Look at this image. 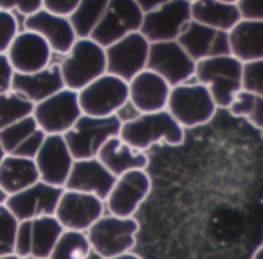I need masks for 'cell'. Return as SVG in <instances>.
Segmentation results:
<instances>
[{"mask_svg":"<svg viewBox=\"0 0 263 259\" xmlns=\"http://www.w3.org/2000/svg\"><path fill=\"white\" fill-rule=\"evenodd\" d=\"M119 137L132 148L146 151L159 143L180 146L184 143V128L173 119L168 110H161L152 113H137L123 121Z\"/></svg>","mask_w":263,"mask_h":259,"instance_id":"obj_1","label":"cell"},{"mask_svg":"<svg viewBox=\"0 0 263 259\" xmlns=\"http://www.w3.org/2000/svg\"><path fill=\"white\" fill-rule=\"evenodd\" d=\"M195 77L209 88L218 108H229L238 92L243 90V63L233 54L197 62Z\"/></svg>","mask_w":263,"mask_h":259,"instance_id":"obj_2","label":"cell"},{"mask_svg":"<svg viewBox=\"0 0 263 259\" xmlns=\"http://www.w3.org/2000/svg\"><path fill=\"white\" fill-rule=\"evenodd\" d=\"M60 72L65 88L80 92L106 72L105 49L92 38H78L60 63Z\"/></svg>","mask_w":263,"mask_h":259,"instance_id":"obj_3","label":"cell"},{"mask_svg":"<svg viewBox=\"0 0 263 259\" xmlns=\"http://www.w3.org/2000/svg\"><path fill=\"white\" fill-rule=\"evenodd\" d=\"M87 237L94 254L101 259L132 252L137 243L139 222L134 218H123L105 212L90 229L87 230Z\"/></svg>","mask_w":263,"mask_h":259,"instance_id":"obj_4","label":"cell"},{"mask_svg":"<svg viewBox=\"0 0 263 259\" xmlns=\"http://www.w3.org/2000/svg\"><path fill=\"white\" fill-rule=\"evenodd\" d=\"M216 103L208 87L195 81L172 87L166 110L186 130L209 123L216 113Z\"/></svg>","mask_w":263,"mask_h":259,"instance_id":"obj_5","label":"cell"},{"mask_svg":"<svg viewBox=\"0 0 263 259\" xmlns=\"http://www.w3.org/2000/svg\"><path fill=\"white\" fill-rule=\"evenodd\" d=\"M123 121L117 115L90 117L81 115L72 128L63 135L74 161L98 157L101 146L112 137L119 135Z\"/></svg>","mask_w":263,"mask_h":259,"instance_id":"obj_6","label":"cell"},{"mask_svg":"<svg viewBox=\"0 0 263 259\" xmlns=\"http://www.w3.org/2000/svg\"><path fill=\"white\" fill-rule=\"evenodd\" d=\"M78 101L83 115H119L121 110L128 105V81L105 72L78 92Z\"/></svg>","mask_w":263,"mask_h":259,"instance_id":"obj_7","label":"cell"},{"mask_svg":"<svg viewBox=\"0 0 263 259\" xmlns=\"http://www.w3.org/2000/svg\"><path fill=\"white\" fill-rule=\"evenodd\" d=\"M143 18L144 13L136 0H110L101 20L92 29L88 38L106 49L121 38L141 31Z\"/></svg>","mask_w":263,"mask_h":259,"instance_id":"obj_8","label":"cell"},{"mask_svg":"<svg viewBox=\"0 0 263 259\" xmlns=\"http://www.w3.org/2000/svg\"><path fill=\"white\" fill-rule=\"evenodd\" d=\"M81 115L78 92L70 88H62L33 108L34 121L45 135H65Z\"/></svg>","mask_w":263,"mask_h":259,"instance_id":"obj_9","label":"cell"},{"mask_svg":"<svg viewBox=\"0 0 263 259\" xmlns=\"http://www.w3.org/2000/svg\"><path fill=\"white\" fill-rule=\"evenodd\" d=\"M191 22V2L187 0H170L157 9L144 13L141 34L150 44L157 42H175Z\"/></svg>","mask_w":263,"mask_h":259,"instance_id":"obj_10","label":"cell"},{"mask_svg":"<svg viewBox=\"0 0 263 259\" xmlns=\"http://www.w3.org/2000/svg\"><path fill=\"white\" fill-rule=\"evenodd\" d=\"M63 230L65 229L56 220V216H40V218L20 222L18 232H16L15 254L20 259H49Z\"/></svg>","mask_w":263,"mask_h":259,"instance_id":"obj_11","label":"cell"},{"mask_svg":"<svg viewBox=\"0 0 263 259\" xmlns=\"http://www.w3.org/2000/svg\"><path fill=\"white\" fill-rule=\"evenodd\" d=\"M152 178L146 169H134L117 176L105 198V209L114 216L134 218L143 202L150 196Z\"/></svg>","mask_w":263,"mask_h":259,"instance_id":"obj_12","label":"cell"},{"mask_svg":"<svg viewBox=\"0 0 263 259\" xmlns=\"http://www.w3.org/2000/svg\"><path fill=\"white\" fill-rule=\"evenodd\" d=\"M148 70L159 74L162 79L168 81L170 87L190 83L195 77L197 62L184 51L179 42H157L150 44L148 54Z\"/></svg>","mask_w":263,"mask_h":259,"instance_id":"obj_13","label":"cell"},{"mask_svg":"<svg viewBox=\"0 0 263 259\" xmlns=\"http://www.w3.org/2000/svg\"><path fill=\"white\" fill-rule=\"evenodd\" d=\"M105 54L106 72L130 81L148 67L150 42L141 34V31H137L106 47Z\"/></svg>","mask_w":263,"mask_h":259,"instance_id":"obj_14","label":"cell"},{"mask_svg":"<svg viewBox=\"0 0 263 259\" xmlns=\"http://www.w3.org/2000/svg\"><path fill=\"white\" fill-rule=\"evenodd\" d=\"M105 214V200L88 193L63 189L56 207V220L65 230L87 232Z\"/></svg>","mask_w":263,"mask_h":259,"instance_id":"obj_15","label":"cell"},{"mask_svg":"<svg viewBox=\"0 0 263 259\" xmlns=\"http://www.w3.org/2000/svg\"><path fill=\"white\" fill-rule=\"evenodd\" d=\"M62 193L63 187H56L38 180L27 189L8 196L6 207L13 212L18 222L40 218V216H54Z\"/></svg>","mask_w":263,"mask_h":259,"instance_id":"obj_16","label":"cell"},{"mask_svg":"<svg viewBox=\"0 0 263 259\" xmlns=\"http://www.w3.org/2000/svg\"><path fill=\"white\" fill-rule=\"evenodd\" d=\"M34 164L38 168L42 182L56 187H65V182L74 164V157L63 135H45L44 143L34 157Z\"/></svg>","mask_w":263,"mask_h":259,"instance_id":"obj_17","label":"cell"},{"mask_svg":"<svg viewBox=\"0 0 263 259\" xmlns=\"http://www.w3.org/2000/svg\"><path fill=\"white\" fill-rule=\"evenodd\" d=\"M6 56L15 72L33 74L51 65L52 51L40 34L24 29L15 36Z\"/></svg>","mask_w":263,"mask_h":259,"instance_id":"obj_18","label":"cell"},{"mask_svg":"<svg viewBox=\"0 0 263 259\" xmlns=\"http://www.w3.org/2000/svg\"><path fill=\"white\" fill-rule=\"evenodd\" d=\"M172 87L159 74L144 69L128 81V103L137 113H152L166 110Z\"/></svg>","mask_w":263,"mask_h":259,"instance_id":"obj_19","label":"cell"},{"mask_svg":"<svg viewBox=\"0 0 263 259\" xmlns=\"http://www.w3.org/2000/svg\"><path fill=\"white\" fill-rule=\"evenodd\" d=\"M26 29L40 34L51 47L52 54L65 56L76 44L78 36L70 24L69 16L52 15V13L40 9L34 15L26 16Z\"/></svg>","mask_w":263,"mask_h":259,"instance_id":"obj_20","label":"cell"},{"mask_svg":"<svg viewBox=\"0 0 263 259\" xmlns=\"http://www.w3.org/2000/svg\"><path fill=\"white\" fill-rule=\"evenodd\" d=\"M177 42L182 45L184 51L195 62L215 58V56H222V54H231L227 33L213 29V27L208 26H202V24L195 22V20H191L187 24L186 29L182 31V34H180Z\"/></svg>","mask_w":263,"mask_h":259,"instance_id":"obj_21","label":"cell"},{"mask_svg":"<svg viewBox=\"0 0 263 259\" xmlns=\"http://www.w3.org/2000/svg\"><path fill=\"white\" fill-rule=\"evenodd\" d=\"M114 182H116V176L101 164L98 157L81 158V161H74L63 189L88 193L105 200L112 191Z\"/></svg>","mask_w":263,"mask_h":259,"instance_id":"obj_22","label":"cell"},{"mask_svg":"<svg viewBox=\"0 0 263 259\" xmlns=\"http://www.w3.org/2000/svg\"><path fill=\"white\" fill-rule=\"evenodd\" d=\"M44 139L45 133L40 130L33 115L24 117L11 126L0 130V144L9 157L34 158Z\"/></svg>","mask_w":263,"mask_h":259,"instance_id":"obj_23","label":"cell"},{"mask_svg":"<svg viewBox=\"0 0 263 259\" xmlns=\"http://www.w3.org/2000/svg\"><path fill=\"white\" fill-rule=\"evenodd\" d=\"M62 88H65V85H63V77L60 72V65L51 63L47 69L33 74H13L11 92L22 95L33 105H38L44 99L51 97Z\"/></svg>","mask_w":263,"mask_h":259,"instance_id":"obj_24","label":"cell"},{"mask_svg":"<svg viewBox=\"0 0 263 259\" xmlns=\"http://www.w3.org/2000/svg\"><path fill=\"white\" fill-rule=\"evenodd\" d=\"M98 158L116 178L128 171H134V169L148 168L146 153L132 148L119 135L112 137V139H108L103 144L98 153Z\"/></svg>","mask_w":263,"mask_h":259,"instance_id":"obj_25","label":"cell"},{"mask_svg":"<svg viewBox=\"0 0 263 259\" xmlns=\"http://www.w3.org/2000/svg\"><path fill=\"white\" fill-rule=\"evenodd\" d=\"M229 36L231 54L241 63H251L263 59V22L261 20L241 18L233 29L227 33Z\"/></svg>","mask_w":263,"mask_h":259,"instance_id":"obj_26","label":"cell"},{"mask_svg":"<svg viewBox=\"0 0 263 259\" xmlns=\"http://www.w3.org/2000/svg\"><path fill=\"white\" fill-rule=\"evenodd\" d=\"M191 20L229 33L241 20V15L236 4H229L222 0H195L191 2Z\"/></svg>","mask_w":263,"mask_h":259,"instance_id":"obj_27","label":"cell"},{"mask_svg":"<svg viewBox=\"0 0 263 259\" xmlns=\"http://www.w3.org/2000/svg\"><path fill=\"white\" fill-rule=\"evenodd\" d=\"M40 180L34 158L9 157L6 155L0 162V187L8 196L27 189Z\"/></svg>","mask_w":263,"mask_h":259,"instance_id":"obj_28","label":"cell"},{"mask_svg":"<svg viewBox=\"0 0 263 259\" xmlns=\"http://www.w3.org/2000/svg\"><path fill=\"white\" fill-rule=\"evenodd\" d=\"M110 0H80L78 8L69 16L78 38H88L98 22L101 20Z\"/></svg>","mask_w":263,"mask_h":259,"instance_id":"obj_29","label":"cell"},{"mask_svg":"<svg viewBox=\"0 0 263 259\" xmlns=\"http://www.w3.org/2000/svg\"><path fill=\"white\" fill-rule=\"evenodd\" d=\"M92 248L85 232L63 230L49 259H90Z\"/></svg>","mask_w":263,"mask_h":259,"instance_id":"obj_30","label":"cell"},{"mask_svg":"<svg viewBox=\"0 0 263 259\" xmlns=\"http://www.w3.org/2000/svg\"><path fill=\"white\" fill-rule=\"evenodd\" d=\"M231 113L241 119H247L252 126L258 128V132L263 137V97L261 95L251 94L247 90H241L233 99L229 108Z\"/></svg>","mask_w":263,"mask_h":259,"instance_id":"obj_31","label":"cell"},{"mask_svg":"<svg viewBox=\"0 0 263 259\" xmlns=\"http://www.w3.org/2000/svg\"><path fill=\"white\" fill-rule=\"evenodd\" d=\"M33 103H29L15 92L9 90L6 94H0V130L11 126L13 123L24 119V117L33 115Z\"/></svg>","mask_w":263,"mask_h":259,"instance_id":"obj_32","label":"cell"},{"mask_svg":"<svg viewBox=\"0 0 263 259\" xmlns=\"http://www.w3.org/2000/svg\"><path fill=\"white\" fill-rule=\"evenodd\" d=\"M18 223L20 222L13 216V212L6 207V204L0 205V257H2V255L15 254Z\"/></svg>","mask_w":263,"mask_h":259,"instance_id":"obj_33","label":"cell"},{"mask_svg":"<svg viewBox=\"0 0 263 259\" xmlns=\"http://www.w3.org/2000/svg\"><path fill=\"white\" fill-rule=\"evenodd\" d=\"M20 33L18 20L11 11L0 9V54H6L11 47L15 36Z\"/></svg>","mask_w":263,"mask_h":259,"instance_id":"obj_34","label":"cell"},{"mask_svg":"<svg viewBox=\"0 0 263 259\" xmlns=\"http://www.w3.org/2000/svg\"><path fill=\"white\" fill-rule=\"evenodd\" d=\"M243 90L263 97V59L243 63Z\"/></svg>","mask_w":263,"mask_h":259,"instance_id":"obj_35","label":"cell"},{"mask_svg":"<svg viewBox=\"0 0 263 259\" xmlns=\"http://www.w3.org/2000/svg\"><path fill=\"white\" fill-rule=\"evenodd\" d=\"M0 9L18 11L20 15L29 16L42 9V0H0Z\"/></svg>","mask_w":263,"mask_h":259,"instance_id":"obj_36","label":"cell"},{"mask_svg":"<svg viewBox=\"0 0 263 259\" xmlns=\"http://www.w3.org/2000/svg\"><path fill=\"white\" fill-rule=\"evenodd\" d=\"M80 0H42V9L60 16H70L78 8Z\"/></svg>","mask_w":263,"mask_h":259,"instance_id":"obj_37","label":"cell"},{"mask_svg":"<svg viewBox=\"0 0 263 259\" xmlns=\"http://www.w3.org/2000/svg\"><path fill=\"white\" fill-rule=\"evenodd\" d=\"M236 6L240 9L241 18L263 22V0H240Z\"/></svg>","mask_w":263,"mask_h":259,"instance_id":"obj_38","label":"cell"},{"mask_svg":"<svg viewBox=\"0 0 263 259\" xmlns=\"http://www.w3.org/2000/svg\"><path fill=\"white\" fill-rule=\"evenodd\" d=\"M13 74H15V70H13L8 56L0 54V94H6V92L11 90Z\"/></svg>","mask_w":263,"mask_h":259,"instance_id":"obj_39","label":"cell"},{"mask_svg":"<svg viewBox=\"0 0 263 259\" xmlns=\"http://www.w3.org/2000/svg\"><path fill=\"white\" fill-rule=\"evenodd\" d=\"M136 2H137V6L143 9V13H148V11H152V9H157L159 6L170 2V0H136Z\"/></svg>","mask_w":263,"mask_h":259,"instance_id":"obj_40","label":"cell"},{"mask_svg":"<svg viewBox=\"0 0 263 259\" xmlns=\"http://www.w3.org/2000/svg\"><path fill=\"white\" fill-rule=\"evenodd\" d=\"M106 259H143L139 254H134V252H126V254H119L114 255V257H106Z\"/></svg>","mask_w":263,"mask_h":259,"instance_id":"obj_41","label":"cell"},{"mask_svg":"<svg viewBox=\"0 0 263 259\" xmlns=\"http://www.w3.org/2000/svg\"><path fill=\"white\" fill-rule=\"evenodd\" d=\"M251 259H263V243L259 245L258 248L254 250V254H252V257Z\"/></svg>","mask_w":263,"mask_h":259,"instance_id":"obj_42","label":"cell"},{"mask_svg":"<svg viewBox=\"0 0 263 259\" xmlns=\"http://www.w3.org/2000/svg\"><path fill=\"white\" fill-rule=\"evenodd\" d=\"M6 200H8V194L2 191V187H0V205L2 204H6Z\"/></svg>","mask_w":263,"mask_h":259,"instance_id":"obj_43","label":"cell"},{"mask_svg":"<svg viewBox=\"0 0 263 259\" xmlns=\"http://www.w3.org/2000/svg\"><path fill=\"white\" fill-rule=\"evenodd\" d=\"M0 259H20V257L16 254H9V255H2Z\"/></svg>","mask_w":263,"mask_h":259,"instance_id":"obj_44","label":"cell"},{"mask_svg":"<svg viewBox=\"0 0 263 259\" xmlns=\"http://www.w3.org/2000/svg\"><path fill=\"white\" fill-rule=\"evenodd\" d=\"M6 157V153H4V150H2V144H0V162H2V158Z\"/></svg>","mask_w":263,"mask_h":259,"instance_id":"obj_45","label":"cell"},{"mask_svg":"<svg viewBox=\"0 0 263 259\" xmlns=\"http://www.w3.org/2000/svg\"><path fill=\"white\" fill-rule=\"evenodd\" d=\"M222 2H229V4H238L240 0H222Z\"/></svg>","mask_w":263,"mask_h":259,"instance_id":"obj_46","label":"cell"},{"mask_svg":"<svg viewBox=\"0 0 263 259\" xmlns=\"http://www.w3.org/2000/svg\"><path fill=\"white\" fill-rule=\"evenodd\" d=\"M24 259H36V257H24Z\"/></svg>","mask_w":263,"mask_h":259,"instance_id":"obj_47","label":"cell"},{"mask_svg":"<svg viewBox=\"0 0 263 259\" xmlns=\"http://www.w3.org/2000/svg\"><path fill=\"white\" fill-rule=\"evenodd\" d=\"M187 2H195V0H187Z\"/></svg>","mask_w":263,"mask_h":259,"instance_id":"obj_48","label":"cell"}]
</instances>
